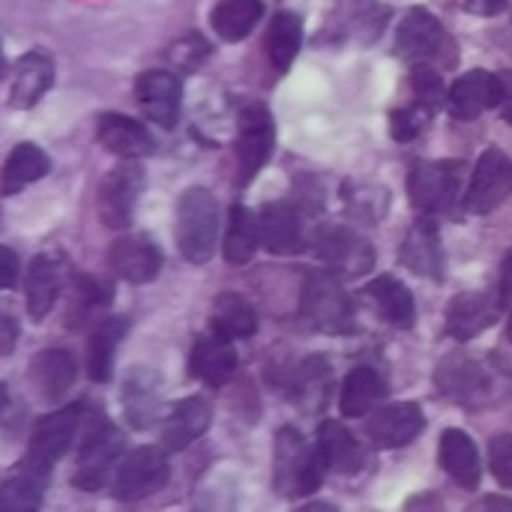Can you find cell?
Instances as JSON below:
<instances>
[{
  "label": "cell",
  "instance_id": "6da1fadb",
  "mask_svg": "<svg viewBox=\"0 0 512 512\" xmlns=\"http://www.w3.org/2000/svg\"><path fill=\"white\" fill-rule=\"evenodd\" d=\"M216 237H219L216 198L201 186L186 189L177 201V246L183 258L192 264H207L216 252Z\"/></svg>",
  "mask_w": 512,
  "mask_h": 512
},
{
  "label": "cell",
  "instance_id": "7a4b0ae2",
  "mask_svg": "<svg viewBox=\"0 0 512 512\" xmlns=\"http://www.w3.org/2000/svg\"><path fill=\"white\" fill-rule=\"evenodd\" d=\"M321 456L309 450L303 435L297 429L276 432V450H273V486L285 498H303L318 492L321 486Z\"/></svg>",
  "mask_w": 512,
  "mask_h": 512
},
{
  "label": "cell",
  "instance_id": "3957f363",
  "mask_svg": "<svg viewBox=\"0 0 512 512\" xmlns=\"http://www.w3.org/2000/svg\"><path fill=\"white\" fill-rule=\"evenodd\" d=\"M300 306L306 321L321 333L342 336L354 330V303L333 273H309Z\"/></svg>",
  "mask_w": 512,
  "mask_h": 512
},
{
  "label": "cell",
  "instance_id": "277c9868",
  "mask_svg": "<svg viewBox=\"0 0 512 512\" xmlns=\"http://www.w3.org/2000/svg\"><path fill=\"white\" fill-rule=\"evenodd\" d=\"M408 192L417 210L447 213L462 192V162H420L408 177Z\"/></svg>",
  "mask_w": 512,
  "mask_h": 512
},
{
  "label": "cell",
  "instance_id": "5b68a950",
  "mask_svg": "<svg viewBox=\"0 0 512 512\" xmlns=\"http://www.w3.org/2000/svg\"><path fill=\"white\" fill-rule=\"evenodd\" d=\"M168 474L171 468L165 453L153 447H141L117 465L111 492L117 501H144L168 483Z\"/></svg>",
  "mask_w": 512,
  "mask_h": 512
},
{
  "label": "cell",
  "instance_id": "8992f818",
  "mask_svg": "<svg viewBox=\"0 0 512 512\" xmlns=\"http://www.w3.org/2000/svg\"><path fill=\"white\" fill-rule=\"evenodd\" d=\"M78 423H81V405H66V408L42 417L33 429L30 453H27L24 465L39 471V474H48V468L54 462H60L66 456V450L72 447Z\"/></svg>",
  "mask_w": 512,
  "mask_h": 512
},
{
  "label": "cell",
  "instance_id": "52a82bcc",
  "mask_svg": "<svg viewBox=\"0 0 512 512\" xmlns=\"http://www.w3.org/2000/svg\"><path fill=\"white\" fill-rule=\"evenodd\" d=\"M512 192V162L498 147L486 150L471 174V183L465 189V210L486 216L495 207H501Z\"/></svg>",
  "mask_w": 512,
  "mask_h": 512
},
{
  "label": "cell",
  "instance_id": "ba28073f",
  "mask_svg": "<svg viewBox=\"0 0 512 512\" xmlns=\"http://www.w3.org/2000/svg\"><path fill=\"white\" fill-rule=\"evenodd\" d=\"M120 453H123V435L111 423H99L87 435V441L78 453V471H75L72 483L84 492H99L108 483L111 471H117Z\"/></svg>",
  "mask_w": 512,
  "mask_h": 512
},
{
  "label": "cell",
  "instance_id": "9c48e42d",
  "mask_svg": "<svg viewBox=\"0 0 512 512\" xmlns=\"http://www.w3.org/2000/svg\"><path fill=\"white\" fill-rule=\"evenodd\" d=\"M144 189V171L138 165H120L108 171L96 192V210L105 228H126L132 222L138 195Z\"/></svg>",
  "mask_w": 512,
  "mask_h": 512
},
{
  "label": "cell",
  "instance_id": "30bf717a",
  "mask_svg": "<svg viewBox=\"0 0 512 512\" xmlns=\"http://www.w3.org/2000/svg\"><path fill=\"white\" fill-rule=\"evenodd\" d=\"M276 144V126L264 105H246L237 120V159L240 183H249L270 159Z\"/></svg>",
  "mask_w": 512,
  "mask_h": 512
},
{
  "label": "cell",
  "instance_id": "8fae6325",
  "mask_svg": "<svg viewBox=\"0 0 512 512\" xmlns=\"http://www.w3.org/2000/svg\"><path fill=\"white\" fill-rule=\"evenodd\" d=\"M315 252L318 258L342 276H366L375 264V249L369 246V240H363L357 231L342 228V225H330L321 228L315 237Z\"/></svg>",
  "mask_w": 512,
  "mask_h": 512
},
{
  "label": "cell",
  "instance_id": "7c38bea8",
  "mask_svg": "<svg viewBox=\"0 0 512 512\" xmlns=\"http://www.w3.org/2000/svg\"><path fill=\"white\" fill-rule=\"evenodd\" d=\"M501 99H504V81L501 75H492L486 69H471L447 93L450 111L459 120H477L483 111L498 108Z\"/></svg>",
  "mask_w": 512,
  "mask_h": 512
},
{
  "label": "cell",
  "instance_id": "4fadbf2b",
  "mask_svg": "<svg viewBox=\"0 0 512 512\" xmlns=\"http://www.w3.org/2000/svg\"><path fill=\"white\" fill-rule=\"evenodd\" d=\"M444 45L441 21L426 9H411L396 33V54L411 66H426Z\"/></svg>",
  "mask_w": 512,
  "mask_h": 512
},
{
  "label": "cell",
  "instance_id": "5bb4252c",
  "mask_svg": "<svg viewBox=\"0 0 512 512\" xmlns=\"http://www.w3.org/2000/svg\"><path fill=\"white\" fill-rule=\"evenodd\" d=\"M135 96L141 111L162 129H174L180 120V81L171 72L150 69L135 81Z\"/></svg>",
  "mask_w": 512,
  "mask_h": 512
},
{
  "label": "cell",
  "instance_id": "9a60e30c",
  "mask_svg": "<svg viewBox=\"0 0 512 512\" xmlns=\"http://www.w3.org/2000/svg\"><path fill=\"white\" fill-rule=\"evenodd\" d=\"M426 426V417L420 411V405L414 402H399V405H387L381 411H375V417L366 423V435L375 447L381 450H396L411 444Z\"/></svg>",
  "mask_w": 512,
  "mask_h": 512
},
{
  "label": "cell",
  "instance_id": "2e32d148",
  "mask_svg": "<svg viewBox=\"0 0 512 512\" xmlns=\"http://www.w3.org/2000/svg\"><path fill=\"white\" fill-rule=\"evenodd\" d=\"M108 264H111V270L120 279H126L132 285H144V282H153L159 276V270H162V252L144 234L120 237V240H114V246L108 252Z\"/></svg>",
  "mask_w": 512,
  "mask_h": 512
},
{
  "label": "cell",
  "instance_id": "e0dca14e",
  "mask_svg": "<svg viewBox=\"0 0 512 512\" xmlns=\"http://www.w3.org/2000/svg\"><path fill=\"white\" fill-rule=\"evenodd\" d=\"M498 315H501V303H495L492 294L486 291L459 294L447 306V333L459 342H468L483 330H489L498 321Z\"/></svg>",
  "mask_w": 512,
  "mask_h": 512
},
{
  "label": "cell",
  "instance_id": "ac0fdd59",
  "mask_svg": "<svg viewBox=\"0 0 512 512\" xmlns=\"http://www.w3.org/2000/svg\"><path fill=\"white\" fill-rule=\"evenodd\" d=\"M96 138L108 153L129 162L153 153V135L147 132V126L126 114H102L96 123Z\"/></svg>",
  "mask_w": 512,
  "mask_h": 512
},
{
  "label": "cell",
  "instance_id": "d6986e66",
  "mask_svg": "<svg viewBox=\"0 0 512 512\" xmlns=\"http://www.w3.org/2000/svg\"><path fill=\"white\" fill-rule=\"evenodd\" d=\"M27 375H30V384L39 393V399L60 402L72 390L78 366H75V357L69 351L51 348V351H42V354H36L30 360V372Z\"/></svg>",
  "mask_w": 512,
  "mask_h": 512
},
{
  "label": "cell",
  "instance_id": "ffe728a7",
  "mask_svg": "<svg viewBox=\"0 0 512 512\" xmlns=\"http://www.w3.org/2000/svg\"><path fill=\"white\" fill-rule=\"evenodd\" d=\"M54 84V60L45 51H27L15 63V78L9 90L12 108H33Z\"/></svg>",
  "mask_w": 512,
  "mask_h": 512
},
{
  "label": "cell",
  "instance_id": "44dd1931",
  "mask_svg": "<svg viewBox=\"0 0 512 512\" xmlns=\"http://www.w3.org/2000/svg\"><path fill=\"white\" fill-rule=\"evenodd\" d=\"M210 420H213V408L207 399L192 396V399L177 402L171 417L165 420V429H162L165 450H171V453L186 450L189 444H195L210 429Z\"/></svg>",
  "mask_w": 512,
  "mask_h": 512
},
{
  "label": "cell",
  "instance_id": "7402d4cb",
  "mask_svg": "<svg viewBox=\"0 0 512 512\" xmlns=\"http://www.w3.org/2000/svg\"><path fill=\"white\" fill-rule=\"evenodd\" d=\"M192 375L198 381H204L207 387H222L231 381L234 369H237V351L231 348L228 339L222 336H201L192 348Z\"/></svg>",
  "mask_w": 512,
  "mask_h": 512
},
{
  "label": "cell",
  "instance_id": "603a6c76",
  "mask_svg": "<svg viewBox=\"0 0 512 512\" xmlns=\"http://www.w3.org/2000/svg\"><path fill=\"white\" fill-rule=\"evenodd\" d=\"M318 456L324 462V468L336 471V474H357L366 462L363 447L357 444V438L336 420H324L318 429Z\"/></svg>",
  "mask_w": 512,
  "mask_h": 512
},
{
  "label": "cell",
  "instance_id": "cb8c5ba5",
  "mask_svg": "<svg viewBox=\"0 0 512 512\" xmlns=\"http://www.w3.org/2000/svg\"><path fill=\"white\" fill-rule=\"evenodd\" d=\"M258 231L261 243L273 255H291L300 249V213L288 201L267 204L258 216Z\"/></svg>",
  "mask_w": 512,
  "mask_h": 512
},
{
  "label": "cell",
  "instance_id": "d4e9b609",
  "mask_svg": "<svg viewBox=\"0 0 512 512\" xmlns=\"http://www.w3.org/2000/svg\"><path fill=\"white\" fill-rule=\"evenodd\" d=\"M60 294V264L51 255H36L27 267V285H24V297H27V315L33 321H42Z\"/></svg>",
  "mask_w": 512,
  "mask_h": 512
},
{
  "label": "cell",
  "instance_id": "484cf974",
  "mask_svg": "<svg viewBox=\"0 0 512 512\" xmlns=\"http://www.w3.org/2000/svg\"><path fill=\"white\" fill-rule=\"evenodd\" d=\"M441 468L465 489H477L480 486V474H483V465H480V453H477V444L459 432V429H447L441 435Z\"/></svg>",
  "mask_w": 512,
  "mask_h": 512
},
{
  "label": "cell",
  "instance_id": "4316f807",
  "mask_svg": "<svg viewBox=\"0 0 512 512\" xmlns=\"http://www.w3.org/2000/svg\"><path fill=\"white\" fill-rule=\"evenodd\" d=\"M51 171V159L42 147L36 144H15V150L6 156L3 171H0V192L3 195H15L21 192L27 183L42 180Z\"/></svg>",
  "mask_w": 512,
  "mask_h": 512
},
{
  "label": "cell",
  "instance_id": "83f0119b",
  "mask_svg": "<svg viewBox=\"0 0 512 512\" xmlns=\"http://www.w3.org/2000/svg\"><path fill=\"white\" fill-rule=\"evenodd\" d=\"M402 261L408 270L429 276V279H441L444 276V252L438 243V231L432 222H417L405 243H402Z\"/></svg>",
  "mask_w": 512,
  "mask_h": 512
},
{
  "label": "cell",
  "instance_id": "f1b7e54d",
  "mask_svg": "<svg viewBox=\"0 0 512 512\" xmlns=\"http://www.w3.org/2000/svg\"><path fill=\"white\" fill-rule=\"evenodd\" d=\"M366 294L372 297V303L378 306V312H381L384 321H390L393 327H402V330L414 327V321H417L414 294H411L399 279H393V276H378V279L366 288Z\"/></svg>",
  "mask_w": 512,
  "mask_h": 512
},
{
  "label": "cell",
  "instance_id": "f546056e",
  "mask_svg": "<svg viewBox=\"0 0 512 512\" xmlns=\"http://www.w3.org/2000/svg\"><path fill=\"white\" fill-rule=\"evenodd\" d=\"M330 381H333V369H330V360L315 354L309 360L300 363L297 375H294V387H291V396L294 402L306 411V414H318L327 402V393H330Z\"/></svg>",
  "mask_w": 512,
  "mask_h": 512
},
{
  "label": "cell",
  "instance_id": "4dcf8cb0",
  "mask_svg": "<svg viewBox=\"0 0 512 512\" xmlns=\"http://www.w3.org/2000/svg\"><path fill=\"white\" fill-rule=\"evenodd\" d=\"M123 336H126V321L123 318H108V321H102L90 333V342H87V375L96 384H105L111 378L114 354H117V345L123 342Z\"/></svg>",
  "mask_w": 512,
  "mask_h": 512
},
{
  "label": "cell",
  "instance_id": "1f68e13d",
  "mask_svg": "<svg viewBox=\"0 0 512 512\" xmlns=\"http://www.w3.org/2000/svg\"><path fill=\"white\" fill-rule=\"evenodd\" d=\"M258 240H261V231H258V219L249 207L237 204L231 207V216H228V228H225V261L234 264V267H243L252 261L255 249H258Z\"/></svg>",
  "mask_w": 512,
  "mask_h": 512
},
{
  "label": "cell",
  "instance_id": "d6a6232c",
  "mask_svg": "<svg viewBox=\"0 0 512 512\" xmlns=\"http://www.w3.org/2000/svg\"><path fill=\"white\" fill-rule=\"evenodd\" d=\"M258 330L255 306L240 294H222L213 306V333L222 339H249Z\"/></svg>",
  "mask_w": 512,
  "mask_h": 512
},
{
  "label": "cell",
  "instance_id": "836d02e7",
  "mask_svg": "<svg viewBox=\"0 0 512 512\" xmlns=\"http://www.w3.org/2000/svg\"><path fill=\"white\" fill-rule=\"evenodd\" d=\"M387 396V387H384V378L375 372V369H354L348 378H345V387H342V414L345 417H366L381 399Z\"/></svg>",
  "mask_w": 512,
  "mask_h": 512
},
{
  "label": "cell",
  "instance_id": "e575fe53",
  "mask_svg": "<svg viewBox=\"0 0 512 512\" xmlns=\"http://www.w3.org/2000/svg\"><path fill=\"white\" fill-rule=\"evenodd\" d=\"M261 15H264L261 0H222L213 9L210 24L225 42H237V39H246L255 30Z\"/></svg>",
  "mask_w": 512,
  "mask_h": 512
},
{
  "label": "cell",
  "instance_id": "d590c367",
  "mask_svg": "<svg viewBox=\"0 0 512 512\" xmlns=\"http://www.w3.org/2000/svg\"><path fill=\"white\" fill-rule=\"evenodd\" d=\"M303 45V24L294 12H279L267 30V54L279 72H285Z\"/></svg>",
  "mask_w": 512,
  "mask_h": 512
},
{
  "label": "cell",
  "instance_id": "8d00e7d4",
  "mask_svg": "<svg viewBox=\"0 0 512 512\" xmlns=\"http://www.w3.org/2000/svg\"><path fill=\"white\" fill-rule=\"evenodd\" d=\"M42 477L39 471L27 468L0 483V512H36L42 504Z\"/></svg>",
  "mask_w": 512,
  "mask_h": 512
},
{
  "label": "cell",
  "instance_id": "74e56055",
  "mask_svg": "<svg viewBox=\"0 0 512 512\" xmlns=\"http://www.w3.org/2000/svg\"><path fill=\"white\" fill-rule=\"evenodd\" d=\"M411 84H414V93H417L420 105H423V108H429V111H438V108H441V102L447 99L444 81H441V75H438L429 63H426V66H414V78H411Z\"/></svg>",
  "mask_w": 512,
  "mask_h": 512
},
{
  "label": "cell",
  "instance_id": "f35d334b",
  "mask_svg": "<svg viewBox=\"0 0 512 512\" xmlns=\"http://www.w3.org/2000/svg\"><path fill=\"white\" fill-rule=\"evenodd\" d=\"M429 114H432V111L423 108V105L393 111V117H390V132H393V138H396V141H414V138L426 129Z\"/></svg>",
  "mask_w": 512,
  "mask_h": 512
},
{
  "label": "cell",
  "instance_id": "ab89813d",
  "mask_svg": "<svg viewBox=\"0 0 512 512\" xmlns=\"http://www.w3.org/2000/svg\"><path fill=\"white\" fill-rule=\"evenodd\" d=\"M489 465H492L495 480L504 489H512V435H501V438L492 441V447H489Z\"/></svg>",
  "mask_w": 512,
  "mask_h": 512
},
{
  "label": "cell",
  "instance_id": "60d3db41",
  "mask_svg": "<svg viewBox=\"0 0 512 512\" xmlns=\"http://www.w3.org/2000/svg\"><path fill=\"white\" fill-rule=\"evenodd\" d=\"M18 279V255L9 246H0V291L12 288Z\"/></svg>",
  "mask_w": 512,
  "mask_h": 512
},
{
  "label": "cell",
  "instance_id": "b9f144b4",
  "mask_svg": "<svg viewBox=\"0 0 512 512\" xmlns=\"http://www.w3.org/2000/svg\"><path fill=\"white\" fill-rule=\"evenodd\" d=\"M501 309H507L512 315V252L504 258V267H501Z\"/></svg>",
  "mask_w": 512,
  "mask_h": 512
},
{
  "label": "cell",
  "instance_id": "7bdbcfd3",
  "mask_svg": "<svg viewBox=\"0 0 512 512\" xmlns=\"http://www.w3.org/2000/svg\"><path fill=\"white\" fill-rule=\"evenodd\" d=\"M501 81H504V99H501V114H504V120L512 126V72H504L501 75Z\"/></svg>",
  "mask_w": 512,
  "mask_h": 512
},
{
  "label": "cell",
  "instance_id": "ee69618b",
  "mask_svg": "<svg viewBox=\"0 0 512 512\" xmlns=\"http://www.w3.org/2000/svg\"><path fill=\"white\" fill-rule=\"evenodd\" d=\"M507 6V0H468L471 12H483V15H495Z\"/></svg>",
  "mask_w": 512,
  "mask_h": 512
},
{
  "label": "cell",
  "instance_id": "f6af8a7d",
  "mask_svg": "<svg viewBox=\"0 0 512 512\" xmlns=\"http://www.w3.org/2000/svg\"><path fill=\"white\" fill-rule=\"evenodd\" d=\"M483 512H512V501L510 498H486Z\"/></svg>",
  "mask_w": 512,
  "mask_h": 512
},
{
  "label": "cell",
  "instance_id": "bcb514c9",
  "mask_svg": "<svg viewBox=\"0 0 512 512\" xmlns=\"http://www.w3.org/2000/svg\"><path fill=\"white\" fill-rule=\"evenodd\" d=\"M297 512H339L333 504H327V501H315V504H306L303 510Z\"/></svg>",
  "mask_w": 512,
  "mask_h": 512
},
{
  "label": "cell",
  "instance_id": "7dc6e473",
  "mask_svg": "<svg viewBox=\"0 0 512 512\" xmlns=\"http://www.w3.org/2000/svg\"><path fill=\"white\" fill-rule=\"evenodd\" d=\"M6 75V57H3V48H0V78Z\"/></svg>",
  "mask_w": 512,
  "mask_h": 512
}]
</instances>
